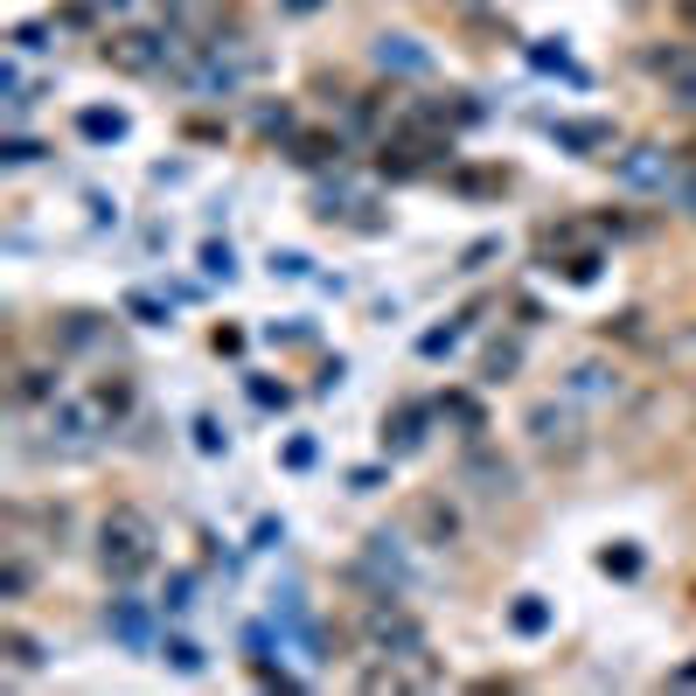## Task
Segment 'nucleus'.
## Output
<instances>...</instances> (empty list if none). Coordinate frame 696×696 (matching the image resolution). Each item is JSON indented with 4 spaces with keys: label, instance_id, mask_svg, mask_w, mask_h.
Returning a JSON list of instances; mask_svg holds the SVG:
<instances>
[{
    "label": "nucleus",
    "instance_id": "3",
    "mask_svg": "<svg viewBox=\"0 0 696 696\" xmlns=\"http://www.w3.org/2000/svg\"><path fill=\"white\" fill-rule=\"evenodd\" d=\"M153 523L133 508V502H119L105 523H98V564H105V578L112 585H133V578H147L153 572Z\"/></svg>",
    "mask_w": 696,
    "mask_h": 696
},
{
    "label": "nucleus",
    "instance_id": "32",
    "mask_svg": "<svg viewBox=\"0 0 696 696\" xmlns=\"http://www.w3.org/2000/svg\"><path fill=\"white\" fill-rule=\"evenodd\" d=\"M189 606H195V572H174L168 592H161V613H174V621H182Z\"/></svg>",
    "mask_w": 696,
    "mask_h": 696
},
{
    "label": "nucleus",
    "instance_id": "26",
    "mask_svg": "<svg viewBox=\"0 0 696 696\" xmlns=\"http://www.w3.org/2000/svg\"><path fill=\"white\" fill-rule=\"evenodd\" d=\"M251 125H258V133H272V140H279V133H300V112L286 105V98H279V105H272V98H265V105H258V112H251Z\"/></svg>",
    "mask_w": 696,
    "mask_h": 696
},
{
    "label": "nucleus",
    "instance_id": "19",
    "mask_svg": "<svg viewBox=\"0 0 696 696\" xmlns=\"http://www.w3.org/2000/svg\"><path fill=\"white\" fill-rule=\"evenodd\" d=\"M36 585V564H29V544H8V564H0V599H21V592Z\"/></svg>",
    "mask_w": 696,
    "mask_h": 696
},
{
    "label": "nucleus",
    "instance_id": "20",
    "mask_svg": "<svg viewBox=\"0 0 696 696\" xmlns=\"http://www.w3.org/2000/svg\"><path fill=\"white\" fill-rule=\"evenodd\" d=\"M161 662L174 668V676H202V668H210V655H202L189 634H161Z\"/></svg>",
    "mask_w": 696,
    "mask_h": 696
},
{
    "label": "nucleus",
    "instance_id": "6",
    "mask_svg": "<svg viewBox=\"0 0 696 696\" xmlns=\"http://www.w3.org/2000/svg\"><path fill=\"white\" fill-rule=\"evenodd\" d=\"M523 432H529V446L544 453V460H578L585 453V404H572V397H544V404H529V418H523Z\"/></svg>",
    "mask_w": 696,
    "mask_h": 696
},
{
    "label": "nucleus",
    "instance_id": "30",
    "mask_svg": "<svg viewBox=\"0 0 696 696\" xmlns=\"http://www.w3.org/2000/svg\"><path fill=\"white\" fill-rule=\"evenodd\" d=\"M467 321H474V314H460L453 327H432L425 342H418V355H432V363H440V355H453V349H460V334H467Z\"/></svg>",
    "mask_w": 696,
    "mask_h": 696
},
{
    "label": "nucleus",
    "instance_id": "34",
    "mask_svg": "<svg viewBox=\"0 0 696 696\" xmlns=\"http://www.w3.org/2000/svg\"><path fill=\"white\" fill-rule=\"evenodd\" d=\"M0 161H8V168H36V161H42V140H29V133H14L8 147H0Z\"/></svg>",
    "mask_w": 696,
    "mask_h": 696
},
{
    "label": "nucleus",
    "instance_id": "18",
    "mask_svg": "<svg viewBox=\"0 0 696 696\" xmlns=\"http://www.w3.org/2000/svg\"><path fill=\"white\" fill-rule=\"evenodd\" d=\"M49 334H57V349H77V355H84V349H98V342H105V321L77 306V314H63V321L49 327Z\"/></svg>",
    "mask_w": 696,
    "mask_h": 696
},
{
    "label": "nucleus",
    "instance_id": "10",
    "mask_svg": "<svg viewBox=\"0 0 696 696\" xmlns=\"http://www.w3.org/2000/svg\"><path fill=\"white\" fill-rule=\"evenodd\" d=\"M153 606H161V599H153ZM153 606H147V599H133V592H119V599L105 606V634L119 640V648H133V655L161 648V640H153Z\"/></svg>",
    "mask_w": 696,
    "mask_h": 696
},
{
    "label": "nucleus",
    "instance_id": "43",
    "mask_svg": "<svg viewBox=\"0 0 696 696\" xmlns=\"http://www.w3.org/2000/svg\"><path fill=\"white\" fill-rule=\"evenodd\" d=\"M216 355H244V334L238 327H216Z\"/></svg>",
    "mask_w": 696,
    "mask_h": 696
},
{
    "label": "nucleus",
    "instance_id": "50",
    "mask_svg": "<svg viewBox=\"0 0 696 696\" xmlns=\"http://www.w3.org/2000/svg\"><path fill=\"white\" fill-rule=\"evenodd\" d=\"M98 8H119L125 14V8H140V0H98Z\"/></svg>",
    "mask_w": 696,
    "mask_h": 696
},
{
    "label": "nucleus",
    "instance_id": "8",
    "mask_svg": "<svg viewBox=\"0 0 696 696\" xmlns=\"http://www.w3.org/2000/svg\"><path fill=\"white\" fill-rule=\"evenodd\" d=\"M460 481H467L481 502H523V467L502 460L495 446H481V440H467V453H460Z\"/></svg>",
    "mask_w": 696,
    "mask_h": 696
},
{
    "label": "nucleus",
    "instance_id": "17",
    "mask_svg": "<svg viewBox=\"0 0 696 696\" xmlns=\"http://www.w3.org/2000/svg\"><path fill=\"white\" fill-rule=\"evenodd\" d=\"M508 627L523 634V640H544V634L557 627V613H551V599H536V592H523V599L508 606Z\"/></svg>",
    "mask_w": 696,
    "mask_h": 696
},
{
    "label": "nucleus",
    "instance_id": "2",
    "mask_svg": "<svg viewBox=\"0 0 696 696\" xmlns=\"http://www.w3.org/2000/svg\"><path fill=\"white\" fill-rule=\"evenodd\" d=\"M355 634H363V655L391 662V668H418V662L432 655L425 621L404 606V592H370V606H363V621H355Z\"/></svg>",
    "mask_w": 696,
    "mask_h": 696
},
{
    "label": "nucleus",
    "instance_id": "21",
    "mask_svg": "<svg viewBox=\"0 0 696 696\" xmlns=\"http://www.w3.org/2000/svg\"><path fill=\"white\" fill-rule=\"evenodd\" d=\"M440 418H453V425H460V440H481V432H487L481 404H474L467 391H446V397H440Z\"/></svg>",
    "mask_w": 696,
    "mask_h": 696
},
{
    "label": "nucleus",
    "instance_id": "47",
    "mask_svg": "<svg viewBox=\"0 0 696 696\" xmlns=\"http://www.w3.org/2000/svg\"><path fill=\"white\" fill-rule=\"evenodd\" d=\"M279 8H286V14H321L327 0H279Z\"/></svg>",
    "mask_w": 696,
    "mask_h": 696
},
{
    "label": "nucleus",
    "instance_id": "15",
    "mask_svg": "<svg viewBox=\"0 0 696 696\" xmlns=\"http://www.w3.org/2000/svg\"><path fill=\"white\" fill-rule=\"evenodd\" d=\"M77 133H84L91 147H119L125 133H133V119H125L119 105H84L77 112Z\"/></svg>",
    "mask_w": 696,
    "mask_h": 696
},
{
    "label": "nucleus",
    "instance_id": "44",
    "mask_svg": "<svg viewBox=\"0 0 696 696\" xmlns=\"http://www.w3.org/2000/svg\"><path fill=\"white\" fill-rule=\"evenodd\" d=\"M286 467H314V440H293L286 446Z\"/></svg>",
    "mask_w": 696,
    "mask_h": 696
},
{
    "label": "nucleus",
    "instance_id": "29",
    "mask_svg": "<svg viewBox=\"0 0 696 696\" xmlns=\"http://www.w3.org/2000/svg\"><path fill=\"white\" fill-rule=\"evenodd\" d=\"M551 140L572 153H592V147H606V125H551Z\"/></svg>",
    "mask_w": 696,
    "mask_h": 696
},
{
    "label": "nucleus",
    "instance_id": "49",
    "mask_svg": "<svg viewBox=\"0 0 696 696\" xmlns=\"http://www.w3.org/2000/svg\"><path fill=\"white\" fill-rule=\"evenodd\" d=\"M453 8H460V14H481V8H487V0H453Z\"/></svg>",
    "mask_w": 696,
    "mask_h": 696
},
{
    "label": "nucleus",
    "instance_id": "40",
    "mask_svg": "<svg viewBox=\"0 0 696 696\" xmlns=\"http://www.w3.org/2000/svg\"><path fill=\"white\" fill-rule=\"evenodd\" d=\"M495 251H502V238H481V244H474L467 258H460V272H481V265H487V258H495Z\"/></svg>",
    "mask_w": 696,
    "mask_h": 696
},
{
    "label": "nucleus",
    "instance_id": "36",
    "mask_svg": "<svg viewBox=\"0 0 696 696\" xmlns=\"http://www.w3.org/2000/svg\"><path fill=\"white\" fill-rule=\"evenodd\" d=\"M202 272H210V279H238V258H230V244H202Z\"/></svg>",
    "mask_w": 696,
    "mask_h": 696
},
{
    "label": "nucleus",
    "instance_id": "35",
    "mask_svg": "<svg viewBox=\"0 0 696 696\" xmlns=\"http://www.w3.org/2000/svg\"><path fill=\"white\" fill-rule=\"evenodd\" d=\"M272 279H314V258L306 251H272Z\"/></svg>",
    "mask_w": 696,
    "mask_h": 696
},
{
    "label": "nucleus",
    "instance_id": "5",
    "mask_svg": "<svg viewBox=\"0 0 696 696\" xmlns=\"http://www.w3.org/2000/svg\"><path fill=\"white\" fill-rule=\"evenodd\" d=\"M355 578H363L370 592H425V564L411 557V536L404 529H370Z\"/></svg>",
    "mask_w": 696,
    "mask_h": 696
},
{
    "label": "nucleus",
    "instance_id": "31",
    "mask_svg": "<svg viewBox=\"0 0 696 696\" xmlns=\"http://www.w3.org/2000/svg\"><path fill=\"white\" fill-rule=\"evenodd\" d=\"M529 63H536V70H557V77H572V84H585V70H578L572 57H564V49H551V42H529Z\"/></svg>",
    "mask_w": 696,
    "mask_h": 696
},
{
    "label": "nucleus",
    "instance_id": "48",
    "mask_svg": "<svg viewBox=\"0 0 696 696\" xmlns=\"http://www.w3.org/2000/svg\"><path fill=\"white\" fill-rule=\"evenodd\" d=\"M676 14H683V21H689V29H696V0H676Z\"/></svg>",
    "mask_w": 696,
    "mask_h": 696
},
{
    "label": "nucleus",
    "instance_id": "9",
    "mask_svg": "<svg viewBox=\"0 0 696 696\" xmlns=\"http://www.w3.org/2000/svg\"><path fill=\"white\" fill-rule=\"evenodd\" d=\"M627 370L621 363H606V355H585V363L564 370V397L572 404H592V411H613V404H627Z\"/></svg>",
    "mask_w": 696,
    "mask_h": 696
},
{
    "label": "nucleus",
    "instance_id": "4",
    "mask_svg": "<svg viewBox=\"0 0 696 696\" xmlns=\"http://www.w3.org/2000/svg\"><path fill=\"white\" fill-rule=\"evenodd\" d=\"M98 432H105L98 397H57V404H42V440H36V453H49V460H91L98 453Z\"/></svg>",
    "mask_w": 696,
    "mask_h": 696
},
{
    "label": "nucleus",
    "instance_id": "37",
    "mask_svg": "<svg viewBox=\"0 0 696 696\" xmlns=\"http://www.w3.org/2000/svg\"><path fill=\"white\" fill-rule=\"evenodd\" d=\"M195 446H202V453H230V432H223V425L210 418V411H202V418H195Z\"/></svg>",
    "mask_w": 696,
    "mask_h": 696
},
{
    "label": "nucleus",
    "instance_id": "12",
    "mask_svg": "<svg viewBox=\"0 0 696 696\" xmlns=\"http://www.w3.org/2000/svg\"><path fill=\"white\" fill-rule=\"evenodd\" d=\"M411 529H418L425 551H453L460 544V508L440 502V495H418V502H411Z\"/></svg>",
    "mask_w": 696,
    "mask_h": 696
},
{
    "label": "nucleus",
    "instance_id": "1",
    "mask_svg": "<svg viewBox=\"0 0 696 696\" xmlns=\"http://www.w3.org/2000/svg\"><path fill=\"white\" fill-rule=\"evenodd\" d=\"M265 77V49L244 42V36H210L195 42V57L174 70V84H182L189 98H210V105H223V98H244V84H258Z\"/></svg>",
    "mask_w": 696,
    "mask_h": 696
},
{
    "label": "nucleus",
    "instance_id": "27",
    "mask_svg": "<svg viewBox=\"0 0 696 696\" xmlns=\"http://www.w3.org/2000/svg\"><path fill=\"white\" fill-rule=\"evenodd\" d=\"M125 314H133L140 327H168V321H174L161 293H125Z\"/></svg>",
    "mask_w": 696,
    "mask_h": 696
},
{
    "label": "nucleus",
    "instance_id": "13",
    "mask_svg": "<svg viewBox=\"0 0 696 696\" xmlns=\"http://www.w3.org/2000/svg\"><path fill=\"white\" fill-rule=\"evenodd\" d=\"M432 418H440V404H397V418L383 411V453H397V460H404V453H418Z\"/></svg>",
    "mask_w": 696,
    "mask_h": 696
},
{
    "label": "nucleus",
    "instance_id": "16",
    "mask_svg": "<svg viewBox=\"0 0 696 696\" xmlns=\"http://www.w3.org/2000/svg\"><path fill=\"white\" fill-rule=\"evenodd\" d=\"M286 153L300 168H327V161H342V153H349V140L342 133H286Z\"/></svg>",
    "mask_w": 696,
    "mask_h": 696
},
{
    "label": "nucleus",
    "instance_id": "28",
    "mask_svg": "<svg viewBox=\"0 0 696 696\" xmlns=\"http://www.w3.org/2000/svg\"><path fill=\"white\" fill-rule=\"evenodd\" d=\"M599 265H606L599 251H578V258H557L551 272H564V286H592V279H599Z\"/></svg>",
    "mask_w": 696,
    "mask_h": 696
},
{
    "label": "nucleus",
    "instance_id": "42",
    "mask_svg": "<svg viewBox=\"0 0 696 696\" xmlns=\"http://www.w3.org/2000/svg\"><path fill=\"white\" fill-rule=\"evenodd\" d=\"M272 342H286V349H306V342H314V327H272Z\"/></svg>",
    "mask_w": 696,
    "mask_h": 696
},
{
    "label": "nucleus",
    "instance_id": "23",
    "mask_svg": "<svg viewBox=\"0 0 696 696\" xmlns=\"http://www.w3.org/2000/svg\"><path fill=\"white\" fill-rule=\"evenodd\" d=\"M0 648H8V668H21V676H36V668L49 662V655H42V640H29L21 627H8V634H0Z\"/></svg>",
    "mask_w": 696,
    "mask_h": 696
},
{
    "label": "nucleus",
    "instance_id": "45",
    "mask_svg": "<svg viewBox=\"0 0 696 696\" xmlns=\"http://www.w3.org/2000/svg\"><path fill=\"white\" fill-rule=\"evenodd\" d=\"M376 481H383V467H355V474H349V487H355V495H370Z\"/></svg>",
    "mask_w": 696,
    "mask_h": 696
},
{
    "label": "nucleus",
    "instance_id": "39",
    "mask_svg": "<svg viewBox=\"0 0 696 696\" xmlns=\"http://www.w3.org/2000/svg\"><path fill=\"white\" fill-rule=\"evenodd\" d=\"M668 202H676L683 216H696V168H683V174H676V189H668Z\"/></svg>",
    "mask_w": 696,
    "mask_h": 696
},
{
    "label": "nucleus",
    "instance_id": "38",
    "mask_svg": "<svg viewBox=\"0 0 696 696\" xmlns=\"http://www.w3.org/2000/svg\"><path fill=\"white\" fill-rule=\"evenodd\" d=\"M599 572H613V578H634V572H640V551H627V544H621V551H599Z\"/></svg>",
    "mask_w": 696,
    "mask_h": 696
},
{
    "label": "nucleus",
    "instance_id": "22",
    "mask_svg": "<svg viewBox=\"0 0 696 696\" xmlns=\"http://www.w3.org/2000/svg\"><path fill=\"white\" fill-rule=\"evenodd\" d=\"M515 370H523V342H487V355H481V383H508Z\"/></svg>",
    "mask_w": 696,
    "mask_h": 696
},
{
    "label": "nucleus",
    "instance_id": "33",
    "mask_svg": "<svg viewBox=\"0 0 696 696\" xmlns=\"http://www.w3.org/2000/svg\"><path fill=\"white\" fill-rule=\"evenodd\" d=\"M342 119H349V133H370V125L383 119V105H376V91H363V98H349V112H342Z\"/></svg>",
    "mask_w": 696,
    "mask_h": 696
},
{
    "label": "nucleus",
    "instance_id": "41",
    "mask_svg": "<svg viewBox=\"0 0 696 696\" xmlns=\"http://www.w3.org/2000/svg\"><path fill=\"white\" fill-rule=\"evenodd\" d=\"M272 544H286V523H272V515H265V523H258V551H272Z\"/></svg>",
    "mask_w": 696,
    "mask_h": 696
},
{
    "label": "nucleus",
    "instance_id": "7",
    "mask_svg": "<svg viewBox=\"0 0 696 696\" xmlns=\"http://www.w3.org/2000/svg\"><path fill=\"white\" fill-rule=\"evenodd\" d=\"M689 161L683 153H668V147H655V140H640V147H627V153H613V182H621L627 195H662L668 202V189H676V174H683Z\"/></svg>",
    "mask_w": 696,
    "mask_h": 696
},
{
    "label": "nucleus",
    "instance_id": "24",
    "mask_svg": "<svg viewBox=\"0 0 696 696\" xmlns=\"http://www.w3.org/2000/svg\"><path fill=\"white\" fill-rule=\"evenodd\" d=\"M57 29L63 21H21L14 29V57H49V49H57Z\"/></svg>",
    "mask_w": 696,
    "mask_h": 696
},
{
    "label": "nucleus",
    "instance_id": "25",
    "mask_svg": "<svg viewBox=\"0 0 696 696\" xmlns=\"http://www.w3.org/2000/svg\"><path fill=\"white\" fill-rule=\"evenodd\" d=\"M91 397H98V411H105V418L119 425V418H125V411H133V376H105V383H98V391H91Z\"/></svg>",
    "mask_w": 696,
    "mask_h": 696
},
{
    "label": "nucleus",
    "instance_id": "11",
    "mask_svg": "<svg viewBox=\"0 0 696 696\" xmlns=\"http://www.w3.org/2000/svg\"><path fill=\"white\" fill-rule=\"evenodd\" d=\"M370 63H376L383 77H411V84H425V77L440 70L418 36H376V42H370Z\"/></svg>",
    "mask_w": 696,
    "mask_h": 696
},
{
    "label": "nucleus",
    "instance_id": "46",
    "mask_svg": "<svg viewBox=\"0 0 696 696\" xmlns=\"http://www.w3.org/2000/svg\"><path fill=\"white\" fill-rule=\"evenodd\" d=\"M668 683H676V689H696V662H683V668H668Z\"/></svg>",
    "mask_w": 696,
    "mask_h": 696
},
{
    "label": "nucleus",
    "instance_id": "14",
    "mask_svg": "<svg viewBox=\"0 0 696 696\" xmlns=\"http://www.w3.org/2000/svg\"><path fill=\"white\" fill-rule=\"evenodd\" d=\"M57 376H63L57 363H21V370H14V404H36V411H42V404H57V397H63V383H57Z\"/></svg>",
    "mask_w": 696,
    "mask_h": 696
}]
</instances>
